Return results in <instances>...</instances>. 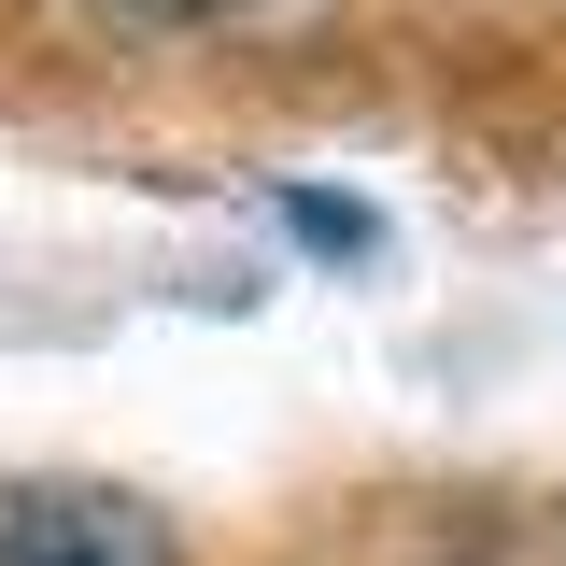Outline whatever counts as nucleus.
<instances>
[{
    "instance_id": "nucleus-1",
    "label": "nucleus",
    "mask_w": 566,
    "mask_h": 566,
    "mask_svg": "<svg viewBox=\"0 0 566 566\" xmlns=\"http://www.w3.org/2000/svg\"><path fill=\"white\" fill-rule=\"evenodd\" d=\"M0 566H170V538L114 482H0Z\"/></svg>"
},
{
    "instance_id": "nucleus-2",
    "label": "nucleus",
    "mask_w": 566,
    "mask_h": 566,
    "mask_svg": "<svg viewBox=\"0 0 566 566\" xmlns=\"http://www.w3.org/2000/svg\"><path fill=\"white\" fill-rule=\"evenodd\" d=\"M283 212H297V241H326V255H368V212H354V199H283Z\"/></svg>"
},
{
    "instance_id": "nucleus-3",
    "label": "nucleus",
    "mask_w": 566,
    "mask_h": 566,
    "mask_svg": "<svg viewBox=\"0 0 566 566\" xmlns=\"http://www.w3.org/2000/svg\"><path fill=\"white\" fill-rule=\"evenodd\" d=\"M128 14H255V0H128Z\"/></svg>"
}]
</instances>
